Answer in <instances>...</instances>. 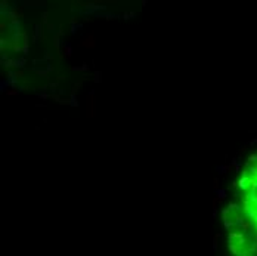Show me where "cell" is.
Segmentation results:
<instances>
[{"instance_id": "6da1fadb", "label": "cell", "mask_w": 257, "mask_h": 256, "mask_svg": "<svg viewBox=\"0 0 257 256\" xmlns=\"http://www.w3.org/2000/svg\"><path fill=\"white\" fill-rule=\"evenodd\" d=\"M240 189L244 213L257 234V154L251 157L241 175Z\"/></svg>"}]
</instances>
